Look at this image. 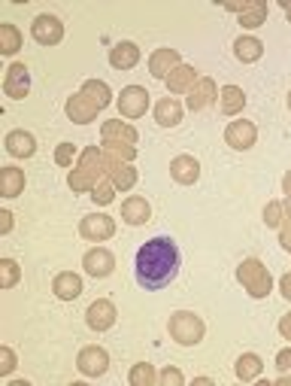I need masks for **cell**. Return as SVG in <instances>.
Masks as SVG:
<instances>
[{
	"instance_id": "obj_1",
	"label": "cell",
	"mask_w": 291,
	"mask_h": 386,
	"mask_svg": "<svg viewBox=\"0 0 291 386\" xmlns=\"http://www.w3.org/2000/svg\"><path fill=\"white\" fill-rule=\"evenodd\" d=\"M179 274V246L173 237L158 235L137 250L134 259V277L146 292H161L164 286H170Z\"/></svg>"
},
{
	"instance_id": "obj_2",
	"label": "cell",
	"mask_w": 291,
	"mask_h": 386,
	"mask_svg": "<svg viewBox=\"0 0 291 386\" xmlns=\"http://www.w3.org/2000/svg\"><path fill=\"white\" fill-rule=\"evenodd\" d=\"M203 319L198 317V313H191V310H176L170 317V338L176 341V344L182 347H194V344H200V338H203Z\"/></svg>"
},
{
	"instance_id": "obj_3",
	"label": "cell",
	"mask_w": 291,
	"mask_h": 386,
	"mask_svg": "<svg viewBox=\"0 0 291 386\" xmlns=\"http://www.w3.org/2000/svg\"><path fill=\"white\" fill-rule=\"evenodd\" d=\"M237 277H240V283H243L246 289H249V295L252 298H264L267 292H270V274H267V268L261 265L258 259H246L243 265H240V271H237Z\"/></svg>"
},
{
	"instance_id": "obj_4",
	"label": "cell",
	"mask_w": 291,
	"mask_h": 386,
	"mask_svg": "<svg viewBox=\"0 0 291 386\" xmlns=\"http://www.w3.org/2000/svg\"><path fill=\"white\" fill-rule=\"evenodd\" d=\"M149 98L152 94L143 89V85H128V89H121L119 94V113L128 116V119H140L149 110Z\"/></svg>"
},
{
	"instance_id": "obj_5",
	"label": "cell",
	"mask_w": 291,
	"mask_h": 386,
	"mask_svg": "<svg viewBox=\"0 0 291 386\" xmlns=\"http://www.w3.org/2000/svg\"><path fill=\"white\" fill-rule=\"evenodd\" d=\"M76 368H79V374H85V377H104L106 368H109V353H106L104 347H85V350H79Z\"/></svg>"
},
{
	"instance_id": "obj_6",
	"label": "cell",
	"mask_w": 291,
	"mask_h": 386,
	"mask_svg": "<svg viewBox=\"0 0 291 386\" xmlns=\"http://www.w3.org/2000/svg\"><path fill=\"white\" fill-rule=\"evenodd\" d=\"M31 34H34V40L40 43V46H55V43L64 40V25H61V19H55V16H49V12H43V16L34 19Z\"/></svg>"
},
{
	"instance_id": "obj_7",
	"label": "cell",
	"mask_w": 291,
	"mask_h": 386,
	"mask_svg": "<svg viewBox=\"0 0 291 386\" xmlns=\"http://www.w3.org/2000/svg\"><path fill=\"white\" fill-rule=\"evenodd\" d=\"M115 317H119V313H115L113 301L100 298V301H94L89 313H85V323H89V329H94V332H106L115 325Z\"/></svg>"
},
{
	"instance_id": "obj_8",
	"label": "cell",
	"mask_w": 291,
	"mask_h": 386,
	"mask_svg": "<svg viewBox=\"0 0 291 386\" xmlns=\"http://www.w3.org/2000/svg\"><path fill=\"white\" fill-rule=\"evenodd\" d=\"M82 268H85V274H91V277H109L115 268V256L109 250H104V246H97V250L85 253Z\"/></svg>"
},
{
	"instance_id": "obj_9",
	"label": "cell",
	"mask_w": 291,
	"mask_h": 386,
	"mask_svg": "<svg viewBox=\"0 0 291 386\" xmlns=\"http://www.w3.org/2000/svg\"><path fill=\"white\" fill-rule=\"evenodd\" d=\"M255 137H258V131H255L252 122H231L228 131H224V140L234 149H252Z\"/></svg>"
},
{
	"instance_id": "obj_10",
	"label": "cell",
	"mask_w": 291,
	"mask_h": 386,
	"mask_svg": "<svg viewBox=\"0 0 291 386\" xmlns=\"http://www.w3.org/2000/svg\"><path fill=\"white\" fill-rule=\"evenodd\" d=\"M31 89V74H27L25 64H12L10 74H6V83H3V92L10 94L12 100H21Z\"/></svg>"
},
{
	"instance_id": "obj_11",
	"label": "cell",
	"mask_w": 291,
	"mask_h": 386,
	"mask_svg": "<svg viewBox=\"0 0 291 386\" xmlns=\"http://www.w3.org/2000/svg\"><path fill=\"white\" fill-rule=\"evenodd\" d=\"M170 177L182 186H191V183H198V177H200V164L194 162L191 156H176L170 162Z\"/></svg>"
},
{
	"instance_id": "obj_12",
	"label": "cell",
	"mask_w": 291,
	"mask_h": 386,
	"mask_svg": "<svg viewBox=\"0 0 291 386\" xmlns=\"http://www.w3.org/2000/svg\"><path fill=\"white\" fill-rule=\"evenodd\" d=\"M52 292L61 298V301H73V298L82 295V277L73 274V271H64L52 280Z\"/></svg>"
},
{
	"instance_id": "obj_13",
	"label": "cell",
	"mask_w": 291,
	"mask_h": 386,
	"mask_svg": "<svg viewBox=\"0 0 291 386\" xmlns=\"http://www.w3.org/2000/svg\"><path fill=\"white\" fill-rule=\"evenodd\" d=\"M6 152H10L12 158H31L36 152L34 134H27V131H10V134H6Z\"/></svg>"
},
{
	"instance_id": "obj_14",
	"label": "cell",
	"mask_w": 291,
	"mask_h": 386,
	"mask_svg": "<svg viewBox=\"0 0 291 386\" xmlns=\"http://www.w3.org/2000/svg\"><path fill=\"white\" fill-rule=\"evenodd\" d=\"M137 61H140V49H137V43H115L113 52H109V64H113L115 70H130L137 67Z\"/></svg>"
},
{
	"instance_id": "obj_15",
	"label": "cell",
	"mask_w": 291,
	"mask_h": 386,
	"mask_svg": "<svg viewBox=\"0 0 291 386\" xmlns=\"http://www.w3.org/2000/svg\"><path fill=\"white\" fill-rule=\"evenodd\" d=\"M113 231H115V225H113L109 216L91 213V216H85L82 219V235L91 237V240H106V237H113Z\"/></svg>"
},
{
	"instance_id": "obj_16",
	"label": "cell",
	"mask_w": 291,
	"mask_h": 386,
	"mask_svg": "<svg viewBox=\"0 0 291 386\" xmlns=\"http://www.w3.org/2000/svg\"><path fill=\"white\" fill-rule=\"evenodd\" d=\"M176 64H179L176 49H158V52L149 58V70H152V76L155 79H167L170 67H176Z\"/></svg>"
},
{
	"instance_id": "obj_17",
	"label": "cell",
	"mask_w": 291,
	"mask_h": 386,
	"mask_svg": "<svg viewBox=\"0 0 291 386\" xmlns=\"http://www.w3.org/2000/svg\"><path fill=\"white\" fill-rule=\"evenodd\" d=\"M149 216H152V207L146 198H128L121 204V219L128 225H143V222H149Z\"/></svg>"
},
{
	"instance_id": "obj_18",
	"label": "cell",
	"mask_w": 291,
	"mask_h": 386,
	"mask_svg": "<svg viewBox=\"0 0 291 386\" xmlns=\"http://www.w3.org/2000/svg\"><path fill=\"white\" fill-rule=\"evenodd\" d=\"M21 189H25V173L19 167H3L0 171V195L3 198H19Z\"/></svg>"
},
{
	"instance_id": "obj_19",
	"label": "cell",
	"mask_w": 291,
	"mask_h": 386,
	"mask_svg": "<svg viewBox=\"0 0 291 386\" xmlns=\"http://www.w3.org/2000/svg\"><path fill=\"white\" fill-rule=\"evenodd\" d=\"M155 119H158V125H164V128H176L179 122H182V107H179V100H173V98L158 100Z\"/></svg>"
},
{
	"instance_id": "obj_20",
	"label": "cell",
	"mask_w": 291,
	"mask_h": 386,
	"mask_svg": "<svg viewBox=\"0 0 291 386\" xmlns=\"http://www.w3.org/2000/svg\"><path fill=\"white\" fill-rule=\"evenodd\" d=\"M234 55H237V61L252 64V61H258V58L264 55V43H261L258 37H240L234 43Z\"/></svg>"
},
{
	"instance_id": "obj_21",
	"label": "cell",
	"mask_w": 291,
	"mask_h": 386,
	"mask_svg": "<svg viewBox=\"0 0 291 386\" xmlns=\"http://www.w3.org/2000/svg\"><path fill=\"white\" fill-rule=\"evenodd\" d=\"M261 368H264V365H261L258 356H255V353H243V356L237 359V368H234V371H237V380H243V383L258 380Z\"/></svg>"
},
{
	"instance_id": "obj_22",
	"label": "cell",
	"mask_w": 291,
	"mask_h": 386,
	"mask_svg": "<svg viewBox=\"0 0 291 386\" xmlns=\"http://www.w3.org/2000/svg\"><path fill=\"white\" fill-rule=\"evenodd\" d=\"M243 107H246L243 89H237V85H224L222 89V113L224 116H237Z\"/></svg>"
},
{
	"instance_id": "obj_23",
	"label": "cell",
	"mask_w": 291,
	"mask_h": 386,
	"mask_svg": "<svg viewBox=\"0 0 291 386\" xmlns=\"http://www.w3.org/2000/svg\"><path fill=\"white\" fill-rule=\"evenodd\" d=\"M82 94H89V104L94 107V110H104V107L109 104L106 83H94V79H89V83L82 85Z\"/></svg>"
},
{
	"instance_id": "obj_24",
	"label": "cell",
	"mask_w": 291,
	"mask_h": 386,
	"mask_svg": "<svg viewBox=\"0 0 291 386\" xmlns=\"http://www.w3.org/2000/svg\"><path fill=\"white\" fill-rule=\"evenodd\" d=\"M94 113H97V110H94L91 104H85L82 94H76V98H70V100H67V116H70L73 122H91V116H94Z\"/></svg>"
},
{
	"instance_id": "obj_25",
	"label": "cell",
	"mask_w": 291,
	"mask_h": 386,
	"mask_svg": "<svg viewBox=\"0 0 291 386\" xmlns=\"http://www.w3.org/2000/svg\"><path fill=\"white\" fill-rule=\"evenodd\" d=\"M128 380H130V386H149V383H155L158 377H155V371H152L149 362H140V365H134Z\"/></svg>"
},
{
	"instance_id": "obj_26",
	"label": "cell",
	"mask_w": 291,
	"mask_h": 386,
	"mask_svg": "<svg viewBox=\"0 0 291 386\" xmlns=\"http://www.w3.org/2000/svg\"><path fill=\"white\" fill-rule=\"evenodd\" d=\"M209 94H213V83H209V79H200V92H194L191 89V98H188V107H191V110H203V107L209 104Z\"/></svg>"
},
{
	"instance_id": "obj_27",
	"label": "cell",
	"mask_w": 291,
	"mask_h": 386,
	"mask_svg": "<svg viewBox=\"0 0 291 386\" xmlns=\"http://www.w3.org/2000/svg\"><path fill=\"white\" fill-rule=\"evenodd\" d=\"M0 271H3V277H0V286L10 289L19 283V265L12 259H0Z\"/></svg>"
},
{
	"instance_id": "obj_28",
	"label": "cell",
	"mask_w": 291,
	"mask_h": 386,
	"mask_svg": "<svg viewBox=\"0 0 291 386\" xmlns=\"http://www.w3.org/2000/svg\"><path fill=\"white\" fill-rule=\"evenodd\" d=\"M243 16V25L246 28H258V25H264V16H267V6L264 3H258V6H246V12H240Z\"/></svg>"
},
{
	"instance_id": "obj_29",
	"label": "cell",
	"mask_w": 291,
	"mask_h": 386,
	"mask_svg": "<svg viewBox=\"0 0 291 386\" xmlns=\"http://www.w3.org/2000/svg\"><path fill=\"white\" fill-rule=\"evenodd\" d=\"M137 183V171L134 167H119V171L113 173V186L115 189H130Z\"/></svg>"
},
{
	"instance_id": "obj_30",
	"label": "cell",
	"mask_w": 291,
	"mask_h": 386,
	"mask_svg": "<svg viewBox=\"0 0 291 386\" xmlns=\"http://www.w3.org/2000/svg\"><path fill=\"white\" fill-rule=\"evenodd\" d=\"M0 31H3V46H0V52H3V55H12V52L19 49V31H16L12 25H3Z\"/></svg>"
},
{
	"instance_id": "obj_31",
	"label": "cell",
	"mask_w": 291,
	"mask_h": 386,
	"mask_svg": "<svg viewBox=\"0 0 291 386\" xmlns=\"http://www.w3.org/2000/svg\"><path fill=\"white\" fill-rule=\"evenodd\" d=\"M188 79H194V70H191V67H179L176 76L167 79V85H170V92H185Z\"/></svg>"
},
{
	"instance_id": "obj_32",
	"label": "cell",
	"mask_w": 291,
	"mask_h": 386,
	"mask_svg": "<svg viewBox=\"0 0 291 386\" xmlns=\"http://www.w3.org/2000/svg\"><path fill=\"white\" fill-rule=\"evenodd\" d=\"M73 158H76V149H73V143H61L58 152H55V162L61 164V167H67V164H73Z\"/></svg>"
},
{
	"instance_id": "obj_33",
	"label": "cell",
	"mask_w": 291,
	"mask_h": 386,
	"mask_svg": "<svg viewBox=\"0 0 291 386\" xmlns=\"http://www.w3.org/2000/svg\"><path fill=\"white\" fill-rule=\"evenodd\" d=\"M158 380H161V383H173V386H182V383H185V377H182L176 368H167L164 374L158 377Z\"/></svg>"
},
{
	"instance_id": "obj_34",
	"label": "cell",
	"mask_w": 291,
	"mask_h": 386,
	"mask_svg": "<svg viewBox=\"0 0 291 386\" xmlns=\"http://www.w3.org/2000/svg\"><path fill=\"white\" fill-rule=\"evenodd\" d=\"M0 356H3V365H0V371H3V374H10V371L16 368V356H12V350H10V347L0 350Z\"/></svg>"
},
{
	"instance_id": "obj_35",
	"label": "cell",
	"mask_w": 291,
	"mask_h": 386,
	"mask_svg": "<svg viewBox=\"0 0 291 386\" xmlns=\"http://www.w3.org/2000/svg\"><path fill=\"white\" fill-rule=\"evenodd\" d=\"M10 231H12V213L0 210V235H10Z\"/></svg>"
},
{
	"instance_id": "obj_36",
	"label": "cell",
	"mask_w": 291,
	"mask_h": 386,
	"mask_svg": "<svg viewBox=\"0 0 291 386\" xmlns=\"http://www.w3.org/2000/svg\"><path fill=\"white\" fill-rule=\"evenodd\" d=\"M94 201H100V204H109L113 201V195H109V186H100V189H94V195H91Z\"/></svg>"
},
{
	"instance_id": "obj_37",
	"label": "cell",
	"mask_w": 291,
	"mask_h": 386,
	"mask_svg": "<svg viewBox=\"0 0 291 386\" xmlns=\"http://www.w3.org/2000/svg\"><path fill=\"white\" fill-rule=\"evenodd\" d=\"M276 365H279L282 371H291V350H282V353L276 356Z\"/></svg>"
},
{
	"instance_id": "obj_38",
	"label": "cell",
	"mask_w": 291,
	"mask_h": 386,
	"mask_svg": "<svg viewBox=\"0 0 291 386\" xmlns=\"http://www.w3.org/2000/svg\"><path fill=\"white\" fill-rule=\"evenodd\" d=\"M279 332H282V334H286V338L291 341V313H288V317H282V323H279Z\"/></svg>"
},
{
	"instance_id": "obj_39",
	"label": "cell",
	"mask_w": 291,
	"mask_h": 386,
	"mask_svg": "<svg viewBox=\"0 0 291 386\" xmlns=\"http://www.w3.org/2000/svg\"><path fill=\"white\" fill-rule=\"evenodd\" d=\"M267 222H270V225H276V222H279V219H276V216H279V204H270V210H267Z\"/></svg>"
},
{
	"instance_id": "obj_40",
	"label": "cell",
	"mask_w": 291,
	"mask_h": 386,
	"mask_svg": "<svg viewBox=\"0 0 291 386\" xmlns=\"http://www.w3.org/2000/svg\"><path fill=\"white\" fill-rule=\"evenodd\" d=\"M282 295H286L288 301H291V274L282 277Z\"/></svg>"
},
{
	"instance_id": "obj_41",
	"label": "cell",
	"mask_w": 291,
	"mask_h": 386,
	"mask_svg": "<svg viewBox=\"0 0 291 386\" xmlns=\"http://www.w3.org/2000/svg\"><path fill=\"white\" fill-rule=\"evenodd\" d=\"M276 383H279V386H291V377H279Z\"/></svg>"
},
{
	"instance_id": "obj_42",
	"label": "cell",
	"mask_w": 291,
	"mask_h": 386,
	"mask_svg": "<svg viewBox=\"0 0 291 386\" xmlns=\"http://www.w3.org/2000/svg\"><path fill=\"white\" fill-rule=\"evenodd\" d=\"M286 16H288V19H291V6H286Z\"/></svg>"
},
{
	"instance_id": "obj_43",
	"label": "cell",
	"mask_w": 291,
	"mask_h": 386,
	"mask_svg": "<svg viewBox=\"0 0 291 386\" xmlns=\"http://www.w3.org/2000/svg\"><path fill=\"white\" fill-rule=\"evenodd\" d=\"M288 107H291V94H288Z\"/></svg>"
}]
</instances>
